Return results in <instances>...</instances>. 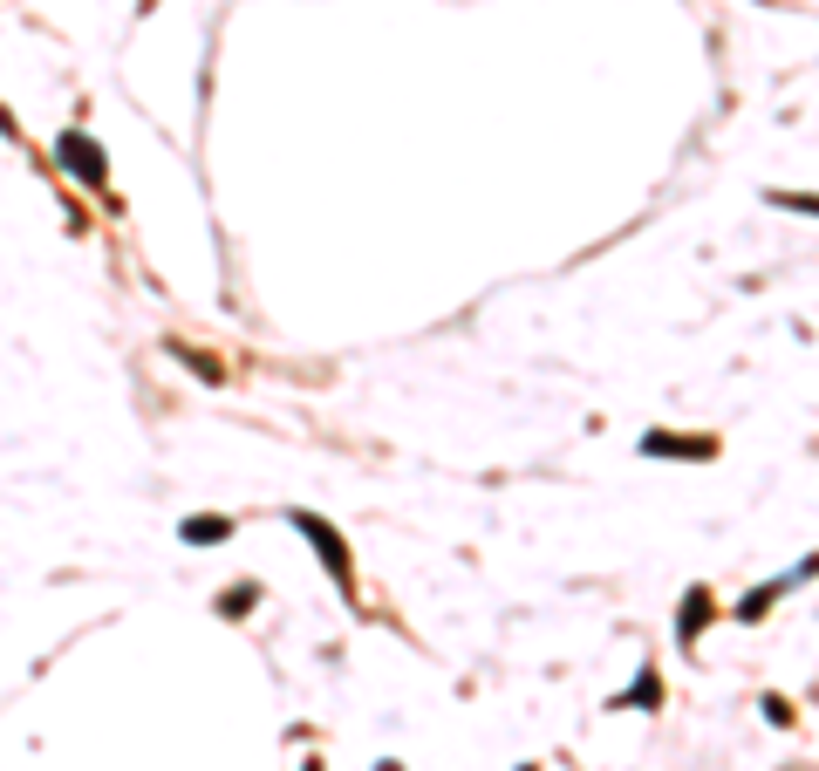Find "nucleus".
<instances>
[{
    "label": "nucleus",
    "mask_w": 819,
    "mask_h": 771,
    "mask_svg": "<svg viewBox=\"0 0 819 771\" xmlns=\"http://www.w3.org/2000/svg\"><path fill=\"white\" fill-rule=\"evenodd\" d=\"M649 458H717V437H676V430H649L642 437Z\"/></svg>",
    "instance_id": "3"
},
{
    "label": "nucleus",
    "mask_w": 819,
    "mask_h": 771,
    "mask_svg": "<svg viewBox=\"0 0 819 771\" xmlns=\"http://www.w3.org/2000/svg\"><path fill=\"white\" fill-rule=\"evenodd\" d=\"M55 157H62V171H69V178H82V185H103V178H110V164H103V144H96V137H82V130H62Z\"/></svg>",
    "instance_id": "2"
},
{
    "label": "nucleus",
    "mask_w": 819,
    "mask_h": 771,
    "mask_svg": "<svg viewBox=\"0 0 819 771\" xmlns=\"http://www.w3.org/2000/svg\"><path fill=\"white\" fill-rule=\"evenodd\" d=\"M294 526H301V533L314 540V553H321V567H328V574L342 580V587H355V560H349V540H342V533H335V526H328L321 512H294Z\"/></svg>",
    "instance_id": "1"
},
{
    "label": "nucleus",
    "mask_w": 819,
    "mask_h": 771,
    "mask_svg": "<svg viewBox=\"0 0 819 771\" xmlns=\"http://www.w3.org/2000/svg\"><path fill=\"white\" fill-rule=\"evenodd\" d=\"M526 771H533V765H526Z\"/></svg>",
    "instance_id": "10"
},
{
    "label": "nucleus",
    "mask_w": 819,
    "mask_h": 771,
    "mask_svg": "<svg viewBox=\"0 0 819 771\" xmlns=\"http://www.w3.org/2000/svg\"><path fill=\"white\" fill-rule=\"evenodd\" d=\"M806 574H813V560H799V574H779V580H765V587H758L751 601H738V621H758V615H772V601H779V594L792 587V580H806Z\"/></svg>",
    "instance_id": "4"
},
{
    "label": "nucleus",
    "mask_w": 819,
    "mask_h": 771,
    "mask_svg": "<svg viewBox=\"0 0 819 771\" xmlns=\"http://www.w3.org/2000/svg\"><path fill=\"white\" fill-rule=\"evenodd\" d=\"M710 615H717V608H710V587H690V594H683V608H676V635H683V642H697Z\"/></svg>",
    "instance_id": "5"
},
{
    "label": "nucleus",
    "mask_w": 819,
    "mask_h": 771,
    "mask_svg": "<svg viewBox=\"0 0 819 771\" xmlns=\"http://www.w3.org/2000/svg\"><path fill=\"white\" fill-rule=\"evenodd\" d=\"M765 717H772V724L785 731V724H792V703H785V696H765Z\"/></svg>",
    "instance_id": "9"
},
{
    "label": "nucleus",
    "mask_w": 819,
    "mask_h": 771,
    "mask_svg": "<svg viewBox=\"0 0 819 771\" xmlns=\"http://www.w3.org/2000/svg\"><path fill=\"white\" fill-rule=\"evenodd\" d=\"M178 533H185V546H219V540H233V519L226 512H205V519H185Z\"/></svg>",
    "instance_id": "6"
},
{
    "label": "nucleus",
    "mask_w": 819,
    "mask_h": 771,
    "mask_svg": "<svg viewBox=\"0 0 819 771\" xmlns=\"http://www.w3.org/2000/svg\"><path fill=\"white\" fill-rule=\"evenodd\" d=\"M253 601H260V587H253V580H239V587H226V594H219V615L239 621V615H253Z\"/></svg>",
    "instance_id": "8"
},
{
    "label": "nucleus",
    "mask_w": 819,
    "mask_h": 771,
    "mask_svg": "<svg viewBox=\"0 0 819 771\" xmlns=\"http://www.w3.org/2000/svg\"><path fill=\"white\" fill-rule=\"evenodd\" d=\"M628 703H635V710H656V703H663V676H656V669H642V676H635V690L615 696V710H628Z\"/></svg>",
    "instance_id": "7"
}]
</instances>
